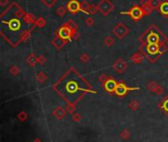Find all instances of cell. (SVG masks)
<instances>
[{"label": "cell", "mask_w": 168, "mask_h": 142, "mask_svg": "<svg viewBox=\"0 0 168 142\" xmlns=\"http://www.w3.org/2000/svg\"><path fill=\"white\" fill-rule=\"evenodd\" d=\"M127 14H129L134 20H139L140 18H142L143 16V10L141 9L140 7L136 6V7H133L131 9V11L127 12Z\"/></svg>", "instance_id": "obj_4"}, {"label": "cell", "mask_w": 168, "mask_h": 142, "mask_svg": "<svg viewBox=\"0 0 168 142\" xmlns=\"http://www.w3.org/2000/svg\"><path fill=\"white\" fill-rule=\"evenodd\" d=\"M70 34H71V32H70V30L66 28V27H63V28L59 30V36H60L62 39H68L70 37Z\"/></svg>", "instance_id": "obj_8"}, {"label": "cell", "mask_w": 168, "mask_h": 142, "mask_svg": "<svg viewBox=\"0 0 168 142\" xmlns=\"http://www.w3.org/2000/svg\"><path fill=\"white\" fill-rule=\"evenodd\" d=\"M144 50L145 54H147V56L151 59H155L162 52L160 43H153V45L148 43V45L145 47Z\"/></svg>", "instance_id": "obj_2"}, {"label": "cell", "mask_w": 168, "mask_h": 142, "mask_svg": "<svg viewBox=\"0 0 168 142\" xmlns=\"http://www.w3.org/2000/svg\"><path fill=\"white\" fill-rule=\"evenodd\" d=\"M21 27V22L18 19H11L8 22V28L11 32H18Z\"/></svg>", "instance_id": "obj_5"}, {"label": "cell", "mask_w": 168, "mask_h": 142, "mask_svg": "<svg viewBox=\"0 0 168 142\" xmlns=\"http://www.w3.org/2000/svg\"><path fill=\"white\" fill-rule=\"evenodd\" d=\"M67 8L71 13H76L77 11L80 10V3L77 0H71V1L68 3Z\"/></svg>", "instance_id": "obj_6"}, {"label": "cell", "mask_w": 168, "mask_h": 142, "mask_svg": "<svg viewBox=\"0 0 168 142\" xmlns=\"http://www.w3.org/2000/svg\"><path fill=\"white\" fill-rule=\"evenodd\" d=\"M55 89L70 104H76L85 92L90 91V85L75 71H70L55 85Z\"/></svg>", "instance_id": "obj_1"}, {"label": "cell", "mask_w": 168, "mask_h": 142, "mask_svg": "<svg viewBox=\"0 0 168 142\" xmlns=\"http://www.w3.org/2000/svg\"><path fill=\"white\" fill-rule=\"evenodd\" d=\"M126 91H127V87H126V86H124L123 84L118 85L117 89H116V93H117L118 95H120V96H122V95L125 94Z\"/></svg>", "instance_id": "obj_9"}, {"label": "cell", "mask_w": 168, "mask_h": 142, "mask_svg": "<svg viewBox=\"0 0 168 142\" xmlns=\"http://www.w3.org/2000/svg\"><path fill=\"white\" fill-rule=\"evenodd\" d=\"M162 40H163V38H162V36L158 32H149L148 34L145 35V41H147L148 43L153 45V43H160Z\"/></svg>", "instance_id": "obj_3"}, {"label": "cell", "mask_w": 168, "mask_h": 142, "mask_svg": "<svg viewBox=\"0 0 168 142\" xmlns=\"http://www.w3.org/2000/svg\"><path fill=\"white\" fill-rule=\"evenodd\" d=\"M160 12L163 14V15H168V2H163L161 3L160 7H159Z\"/></svg>", "instance_id": "obj_10"}, {"label": "cell", "mask_w": 168, "mask_h": 142, "mask_svg": "<svg viewBox=\"0 0 168 142\" xmlns=\"http://www.w3.org/2000/svg\"><path fill=\"white\" fill-rule=\"evenodd\" d=\"M104 87H105V89H106L108 92H113L114 90L117 89L118 85H117V83H116V82H115L114 80L110 79V80H107V81H106V83H105Z\"/></svg>", "instance_id": "obj_7"}]
</instances>
